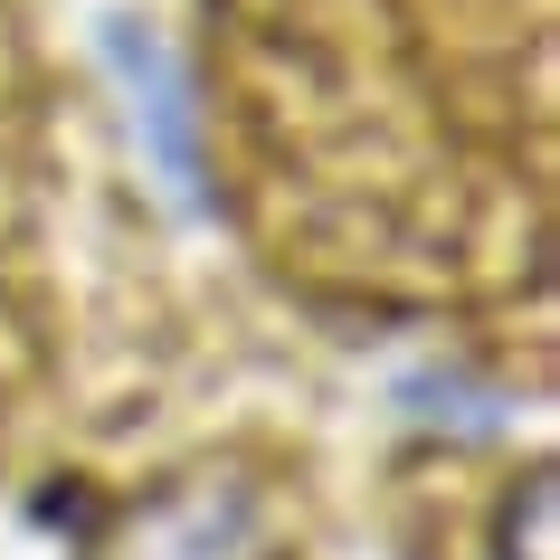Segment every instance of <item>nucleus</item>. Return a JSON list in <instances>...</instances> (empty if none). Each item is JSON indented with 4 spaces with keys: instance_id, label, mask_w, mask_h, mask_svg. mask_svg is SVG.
<instances>
[{
    "instance_id": "1",
    "label": "nucleus",
    "mask_w": 560,
    "mask_h": 560,
    "mask_svg": "<svg viewBox=\"0 0 560 560\" xmlns=\"http://www.w3.org/2000/svg\"><path fill=\"white\" fill-rule=\"evenodd\" d=\"M86 560H285V541L237 475H180L124 503L86 541Z\"/></svg>"
},
{
    "instance_id": "2",
    "label": "nucleus",
    "mask_w": 560,
    "mask_h": 560,
    "mask_svg": "<svg viewBox=\"0 0 560 560\" xmlns=\"http://www.w3.org/2000/svg\"><path fill=\"white\" fill-rule=\"evenodd\" d=\"M494 560H551V466H532L513 494H503V532Z\"/></svg>"
}]
</instances>
